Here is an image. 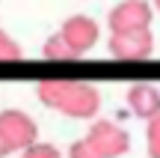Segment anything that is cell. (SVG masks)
Segmentation results:
<instances>
[{
  "mask_svg": "<svg viewBox=\"0 0 160 158\" xmlns=\"http://www.w3.org/2000/svg\"><path fill=\"white\" fill-rule=\"evenodd\" d=\"M68 158H104V155L98 152L86 137H80V140H74V143L68 146Z\"/></svg>",
  "mask_w": 160,
  "mask_h": 158,
  "instance_id": "obj_12",
  "label": "cell"
},
{
  "mask_svg": "<svg viewBox=\"0 0 160 158\" xmlns=\"http://www.w3.org/2000/svg\"><path fill=\"white\" fill-rule=\"evenodd\" d=\"M125 101L131 107V113L137 119H145L148 123L151 117L160 113V87H151V84H133L125 93Z\"/></svg>",
  "mask_w": 160,
  "mask_h": 158,
  "instance_id": "obj_7",
  "label": "cell"
},
{
  "mask_svg": "<svg viewBox=\"0 0 160 158\" xmlns=\"http://www.w3.org/2000/svg\"><path fill=\"white\" fill-rule=\"evenodd\" d=\"M59 33H62V39L68 42V48L77 57L89 54L92 48L98 45V39H101V27H98V21L89 18V15H68L62 21V27H59Z\"/></svg>",
  "mask_w": 160,
  "mask_h": 158,
  "instance_id": "obj_6",
  "label": "cell"
},
{
  "mask_svg": "<svg viewBox=\"0 0 160 158\" xmlns=\"http://www.w3.org/2000/svg\"><path fill=\"white\" fill-rule=\"evenodd\" d=\"M145 146H148V158H160V113L151 117L145 125Z\"/></svg>",
  "mask_w": 160,
  "mask_h": 158,
  "instance_id": "obj_10",
  "label": "cell"
},
{
  "mask_svg": "<svg viewBox=\"0 0 160 158\" xmlns=\"http://www.w3.org/2000/svg\"><path fill=\"white\" fill-rule=\"evenodd\" d=\"M107 51L113 54L116 60H125V63H142V60H151V54H154V33H151V27L110 33Z\"/></svg>",
  "mask_w": 160,
  "mask_h": 158,
  "instance_id": "obj_2",
  "label": "cell"
},
{
  "mask_svg": "<svg viewBox=\"0 0 160 158\" xmlns=\"http://www.w3.org/2000/svg\"><path fill=\"white\" fill-rule=\"evenodd\" d=\"M86 140L104 158H122L131 152V134L113 119H95L86 131Z\"/></svg>",
  "mask_w": 160,
  "mask_h": 158,
  "instance_id": "obj_4",
  "label": "cell"
},
{
  "mask_svg": "<svg viewBox=\"0 0 160 158\" xmlns=\"http://www.w3.org/2000/svg\"><path fill=\"white\" fill-rule=\"evenodd\" d=\"M36 95L45 107H51L68 119H95L101 111V93L86 81L51 78V81H42L36 87Z\"/></svg>",
  "mask_w": 160,
  "mask_h": 158,
  "instance_id": "obj_1",
  "label": "cell"
},
{
  "mask_svg": "<svg viewBox=\"0 0 160 158\" xmlns=\"http://www.w3.org/2000/svg\"><path fill=\"white\" fill-rule=\"evenodd\" d=\"M0 134H3L6 146L12 152H21L30 143L39 140V125H36V119L27 111L6 107V111H0Z\"/></svg>",
  "mask_w": 160,
  "mask_h": 158,
  "instance_id": "obj_3",
  "label": "cell"
},
{
  "mask_svg": "<svg viewBox=\"0 0 160 158\" xmlns=\"http://www.w3.org/2000/svg\"><path fill=\"white\" fill-rule=\"evenodd\" d=\"M151 15H154V6H151L148 0H122V3H116L113 9H110L107 27H110V33L151 27Z\"/></svg>",
  "mask_w": 160,
  "mask_h": 158,
  "instance_id": "obj_5",
  "label": "cell"
},
{
  "mask_svg": "<svg viewBox=\"0 0 160 158\" xmlns=\"http://www.w3.org/2000/svg\"><path fill=\"white\" fill-rule=\"evenodd\" d=\"M21 57H24L21 45H18L3 27H0V63H18Z\"/></svg>",
  "mask_w": 160,
  "mask_h": 158,
  "instance_id": "obj_9",
  "label": "cell"
},
{
  "mask_svg": "<svg viewBox=\"0 0 160 158\" xmlns=\"http://www.w3.org/2000/svg\"><path fill=\"white\" fill-rule=\"evenodd\" d=\"M151 6H154V9L160 12V0H151Z\"/></svg>",
  "mask_w": 160,
  "mask_h": 158,
  "instance_id": "obj_14",
  "label": "cell"
},
{
  "mask_svg": "<svg viewBox=\"0 0 160 158\" xmlns=\"http://www.w3.org/2000/svg\"><path fill=\"white\" fill-rule=\"evenodd\" d=\"M42 57L53 60V63H65V60H77V54L68 48V42L62 39V33H53V36H48L45 45H42Z\"/></svg>",
  "mask_w": 160,
  "mask_h": 158,
  "instance_id": "obj_8",
  "label": "cell"
},
{
  "mask_svg": "<svg viewBox=\"0 0 160 158\" xmlns=\"http://www.w3.org/2000/svg\"><path fill=\"white\" fill-rule=\"evenodd\" d=\"M12 152V149L9 146H6V140H3V134H0V158H6V155H9Z\"/></svg>",
  "mask_w": 160,
  "mask_h": 158,
  "instance_id": "obj_13",
  "label": "cell"
},
{
  "mask_svg": "<svg viewBox=\"0 0 160 158\" xmlns=\"http://www.w3.org/2000/svg\"><path fill=\"white\" fill-rule=\"evenodd\" d=\"M21 158H62V152H59L53 143H30L27 149H21Z\"/></svg>",
  "mask_w": 160,
  "mask_h": 158,
  "instance_id": "obj_11",
  "label": "cell"
}]
</instances>
